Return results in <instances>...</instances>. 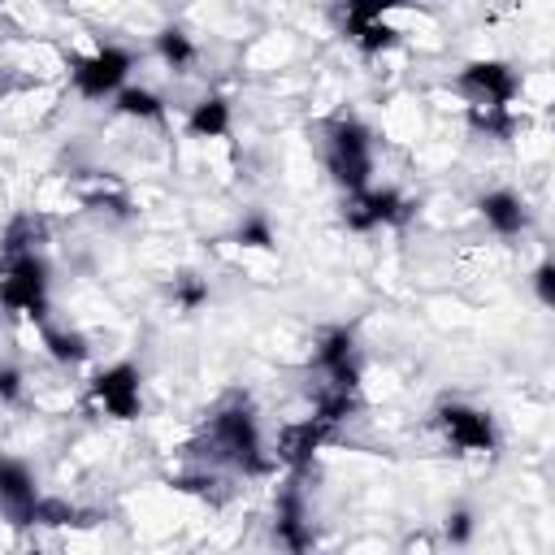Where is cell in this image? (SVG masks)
Here are the masks:
<instances>
[{
    "label": "cell",
    "mask_w": 555,
    "mask_h": 555,
    "mask_svg": "<svg viewBox=\"0 0 555 555\" xmlns=\"http://www.w3.org/2000/svg\"><path fill=\"white\" fill-rule=\"evenodd\" d=\"M0 304L9 312L43 321V312H48V278H43V264H39L35 251H13L9 256L4 278H0Z\"/></svg>",
    "instance_id": "cell-1"
},
{
    "label": "cell",
    "mask_w": 555,
    "mask_h": 555,
    "mask_svg": "<svg viewBox=\"0 0 555 555\" xmlns=\"http://www.w3.org/2000/svg\"><path fill=\"white\" fill-rule=\"evenodd\" d=\"M369 169H373L369 130L360 121H338L334 134H330V173L347 191H360V186H369Z\"/></svg>",
    "instance_id": "cell-2"
},
{
    "label": "cell",
    "mask_w": 555,
    "mask_h": 555,
    "mask_svg": "<svg viewBox=\"0 0 555 555\" xmlns=\"http://www.w3.org/2000/svg\"><path fill=\"white\" fill-rule=\"evenodd\" d=\"M460 87L473 95V108H507L516 100V74L503 61H473L460 74Z\"/></svg>",
    "instance_id": "cell-3"
},
{
    "label": "cell",
    "mask_w": 555,
    "mask_h": 555,
    "mask_svg": "<svg viewBox=\"0 0 555 555\" xmlns=\"http://www.w3.org/2000/svg\"><path fill=\"white\" fill-rule=\"evenodd\" d=\"M126 69H130V56L121 48H100V52L74 61V87L87 100H100V95H108L126 82Z\"/></svg>",
    "instance_id": "cell-4"
},
{
    "label": "cell",
    "mask_w": 555,
    "mask_h": 555,
    "mask_svg": "<svg viewBox=\"0 0 555 555\" xmlns=\"http://www.w3.org/2000/svg\"><path fill=\"white\" fill-rule=\"evenodd\" d=\"M91 399H95L108 416H117V421L139 416V369H134V364H113V369H104V373L91 382Z\"/></svg>",
    "instance_id": "cell-5"
},
{
    "label": "cell",
    "mask_w": 555,
    "mask_h": 555,
    "mask_svg": "<svg viewBox=\"0 0 555 555\" xmlns=\"http://www.w3.org/2000/svg\"><path fill=\"white\" fill-rule=\"evenodd\" d=\"M212 438H217V447H221L238 468H247V473H260V468H264V460H260V438H256V425H251L247 412H221V416L212 421Z\"/></svg>",
    "instance_id": "cell-6"
},
{
    "label": "cell",
    "mask_w": 555,
    "mask_h": 555,
    "mask_svg": "<svg viewBox=\"0 0 555 555\" xmlns=\"http://www.w3.org/2000/svg\"><path fill=\"white\" fill-rule=\"evenodd\" d=\"M438 425H442L447 442L460 447V451H490V447H494V425H490V416L477 412V408L451 403V408L438 412Z\"/></svg>",
    "instance_id": "cell-7"
},
{
    "label": "cell",
    "mask_w": 555,
    "mask_h": 555,
    "mask_svg": "<svg viewBox=\"0 0 555 555\" xmlns=\"http://www.w3.org/2000/svg\"><path fill=\"white\" fill-rule=\"evenodd\" d=\"M347 225L351 230H373V225H386V221H399L403 217V199L395 191H347Z\"/></svg>",
    "instance_id": "cell-8"
},
{
    "label": "cell",
    "mask_w": 555,
    "mask_h": 555,
    "mask_svg": "<svg viewBox=\"0 0 555 555\" xmlns=\"http://www.w3.org/2000/svg\"><path fill=\"white\" fill-rule=\"evenodd\" d=\"M0 503L13 512L17 525H30V520H35L39 494H35L30 473H26L17 460H0Z\"/></svg>",
    "instance_id": "cell-9"
},
{
    "label": "cell",
    "mask_w": 555,
    "mask_h": 555,
    "mask_svg": "<svg viewBox=\"0 0 555 555\" xmlns=\"http://www.w3.org/2000/svg\"><path fill=\"white\" fill-rule=\"evenodd\" d=\"M317 360L325 364V373L334 377V390H356V364H351V334L347 330H330L321 338Z\"/></svg>",
    "instance_id": "cell-10"
},
{
    "label": "cell",
    "mask_w": 555,
    "mask_h": 555,
    "mask_svg": "<svg viewBox=\"0 0 555 555\" xmlns=\"http://www.w3.org/2000/svg\"><path fill=\"white\" fill-rule=\"evenodd\" d=\"M481 217L499 230V234H520L525 230V208L512 191H490L481 195Z\"/></svg>",
    "instance_id": "cell-11"
},
{
    "label": "cell",
    "mask_w": 555,
    "mask_h": 555,
    "mask_svg": "<svg viewBox=\"0 0 555 555\" xmlns=\"http://www.w3.org/2000/svg\"><path fill=\"white\" fill-rule=\"evenodd\" d=\"M321 434H325V421H321V416H312V421H304V425H286V429H282V442H278V455H282L286 464H299V460H308V455L317 451Z\"/></svg>",
    "instance_id": "cell-12"
},
{
    "label": "cell",
    "mask_w": 555,
    "mask_h": 555,
    "mask_svg": "<svg viewBox=\"0 0 555 555\" xmlns=\"http://www.w3.org/2000/svg\"><path fill=\"white\" fill-rule=\"evenodd\" d=\"M186 130H191L195 139H221V134L230 130V104L217 100V95L199 100L195 113H191V121H186Z\"/></svg>",
    "instance_id": "cell-13"
},
{
    "label": "cell",
    "mask_w": 555,
    "mask_h": 555,
    "mask_svg": "<svg viewBox=\"0 0 555 555\" xmlns=\"http://www.w3.org/2000/svg\"><path fill=\"white\" fill-rule=\"evenodd\" d=\"M347 35H351V43H356L360 52H386V48L395 43V30H390L386 22H364V26H347Z\"/></svg>",
    "instance_id": "cell-14"
},
{
    "label": "cell",
    "mask_w": 555,
    "mask_h": 555,
    "mask_svg": "<svg viewBox=\"0 0 555 555\" xmlns=\"http://www.w3.org/2000/svg\"><path fill=\"white\" fill-rule=\"evenodd\" d=\"M156 48H160V56H165L173 69H186V65L195 61V43H191L182 30H160Z\"/></svg>",
    "instance_id": "cell-15"
},
{
    "label": "cell",
    "mask_w": 555,
    "mask_h": 555,
    "mask_svg": "<svg viewBox=\"0 0 555 555\" xmlns=\"http://www.w3.org/2000/svg\"><path fill=\"white\" fill-rule=\"evenodd\" d=\"M117 108H121L126 117H160V100H156L152 91H143V87L121 91V95H117Z\"/></svg>",
    "instance_id": "cell-16"
},
{
    "label": "cell",
    "mask_w": 555,
    "mask_h": 555,
    "mask_svg": "<svg viewBox=\"0 0 555 555\" xmlns=\"http://www.w3.org/2000/svg\"><path fill=\"white\" fill-rule=\"evenodd\" d=\"M399 0H347V26H364V22H382Z\"/></svg>",
    "instance_id": "cell-17"
},
{
    "label": "cell",
    "mask_w": 555,
    "mask_h": 555,
    "mask_svg": "<svg viewBox=\"0 0 555 555\" xmlns=\"http://www.w3.org/2000/svg\"><path fill=\"white\" fill-rule=\"evenodd\" d=\"M43 343H48V351H52L56 360H65V364H74V360H82V356H87V347H82V338H78V334L43 330Z\"/></svg>",
    "instance_id": "cell-18"
},
{
    "label": "cell",
    "mask_w": 555,
    "mask_h": 555,
    "mask_svg": "<svg viewBox=\"0 0 555 555\" xmlns=\"http://www.w3.org/2000/svg\"><path fill=\"white\" fill-rule=\"evenodd\" d=\"M533 286H538V299L551 308V304H555V264H551V260H542V264H538Z\"/></svg>",
    "instance_id": "cell-19"
},
{
    "label": "cell",
    "mask_w": 555,
    "mask_h": 555,
    "mask_svg": "<svg viewBox=\"0 0 555 555\" xmlns=\"http://www.w3.org/2000/svg\"><path fill=\"white\" fill-rule=\"evenodd\" d=\"M238 243H247V247H269V243H273V234H269V225H264V221H247V225L238 230Z\"/></svg>",
    "instance_id": "cell-20"
},
{
    "label": "cell",
    "mask_w": 555,
    "mask_h": 555,
    "mask_svg": "<svg viewBox=\"0 0 555 555\" xmlns=\"http://www.w3.org/2000/svg\"><path fill=\"white\" fill-rule=\"evenodd\" d=\"M204 299H208V286H204V282H182V286H178V304H182V308H199Z\"/></svg>",
    "instance_id": "cell-21"
},
{
    "label": "cell",
    "mask_w": 555,
    "mask_h": 555,
    "mask_svg": "<svg viewBox=\"0 0 555 555\" xmlns=\"http://www.w3.org/2000/svg\"><path fill=\"white\" fill-rule=\"evenodd\" d=\"M468 533H473V516H468V512L447 516V538H451V542H464Z\"/></svg>",
    "instance_id": "cell-22"
},
{
    "label": "cell",
    "mask_w": 555,
    "mask_h": 555,
    "mask_svg": "<svg viewBox=\"0 0 555 555\" xmlns=\"http://www.w3.org/2000/svg\"><path fill=\"white\" fill-rule=\"evenodd\" d=\"M22 395V373L17 369H0V399H17Z\"/></svg>",
    "instance_id": "cell-23"
}]
</instances>
